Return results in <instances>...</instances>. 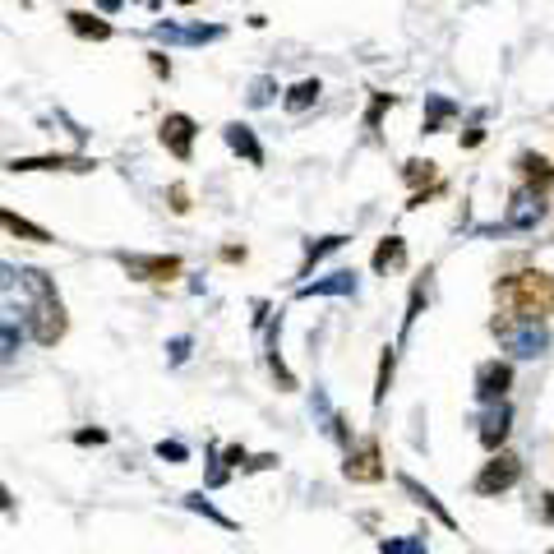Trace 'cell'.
<instances>
[{
	"label": "cell",
	"instance_id": "cell-7",
	"mask_svg": "<svg viewBox=\"0 0 554 554\" xmlns=\"http://www.w3.org/2000/svg\"><path fill=\"white\" fill-rule=\"evenodd\" d=\"M115 259H121V268L134 277V282H157V287H162V282H176V277L185 272V263H180V254H115Z\"/></svg>",
	"mask_w": 554,
	"mask_h": 554
},
{
	"label": "cell",
	"instance_id": "cell-27",
	"mask_svg": "<svg viewBox=\"0 0 554 554\" xmlns=\"http://www.w3.org/2000/svg\"><path fill=\"white\" fill-rule=\"evenodd\" d=\"M272 97H277V78H272V74H259L254 84H250V93H245L250 106H268Z\"/></svg>",
	"mask_w": 554,
	"mask_h": 554
},
{
	"label": "cell",
	"instance_id": "cell-26",
	"mask_svg": "<svg viewBox=\"0 0 554 554\" xmlns=\"http://www.w3.org/2000/svg\"><path fill=\"white\" fill-rule=\"evenodd\" d=\"M185 508H189V512H199V518H208V522H217V527H226V531H235V522L226 518V512H217L204 494H185Z\"/></svg>",
	"mask_w": 554,
	"mask_h": 554
},
{
	"label": "cell",
	"instance_id": "cell-13",
	"mask_svg": "<svg viewBox=\"0 0 554 554\" xmlns=\"http://www.w3.org/2000/svg\"><path fill=\"white\" fill-rule=\"evenodd\" d=\"M512 167H518V185H531V189H540V194L554 189V167H549V157L522 148L518 157H512Z\"/></svg>",
	"mask_w": 554,
	"mask_h": 554
},
{
	"label": "cell",
	"instance_id": "cell-32",
	"mask_svg": "<svg viewBox=\"0 0 554 554\" xmlns=\"http://www.w3.org/2000/svg\"><path fill=\"white\" fill-rule=\"evenodd\" d=\"M392 102H398L392 93H374V106L365 111V125H370V130H379V115H383V106H392Z\"/></svg>",
	"mask_w": 554,
	"mask_h": 554
},
{
	"label": "cell",
	"instance_id": "cell-6",
	"mask_svg": "<svg viewBox=\"0 0 554 554\" xmlns=\"http://www.w3.org/2000/svg\"><path fill=\"white\" fill-rule=\"evenodd\" d=\"M342 476H346L351 485H379V481H383V453H379V439H374V434L346 448Z\"/></svg>",
	"mask_w": 554,
	"mask_h": 554
},
{
	"label": "cell",
	"instance_id": "cell-1",
	"mask_svg": "<svg viewBox=\"0 0 554 554\" xmlns=\"http://www.w3.org/2000/svg\"><path fill=\"white\" fill-rule=\"evenodd\" d=\"M494 300L503 309H518V314H536V319H549L554 314V277L540 268H522V272H508L494 282Z\"/></svg>",
	"mask_w": 554,
	"mask_h": 554
},
{
	"label": "cell",
	"instance_id": "cell-8",
	"mask_svg": "<svg viewBox=\"0 0 554 554\" xmlns=\"http://www.w3.org/2000/svg\"><path fill=\"white\" fill-rule=\"evenodd\" d=\"M194 134H199V125H194V115H185V111H167L162 125H157V139H162V148L176 162H189L194 157Z\"/></svg>",
	"mask_w": 554,
	"mask_h": 554
},
{
	"label": "cell",
	"instance_id": "cell-31",
	"mask_svg": "<svg viewBox=\"0 0 554 554\" xmlns=\"http://www.w3.org/2000/svg\"><path fill=\"white\" fill-rule=\"evenodd\" d=\"M157 457H162V462H189V448L180 444V439H162V444H157Z\"/></svg>",
	"mask_w": 554,
	"mask_h": 554
},
{
	"label": "cell",
	"instance_id": "cell-36",
	"mask_svg": "<svg viewBox=\"0 0 554 554\" xmlns=\"http://www.w3.org/2000/svg\"><path fill=\"white\" fill-rule=\"evenodd\" d=\"M481 139H485L481 121H471V125H466V134H462V148H481Z\"/></svg>",
	"mask_w": 554,
	"mask_h": 554
},
{
	"label": "cell",
	"instance_id": "cell-38",
	"mask_svg": "<svg viewBox=\"0 0 554 554\" xmlns=\"http://www.w3.org/2000/svg\"><path fill=\"white\" fill-rule=\"evenodd\" d=\"M222 263H245V245H222Z\"/></svg>",
	"mask_w": 554,
	"mask_h": 554
},
{
	"label": "cell",
	"instance_id": "cell-16",
	"mask_svg": "<svg viewBox=\"0 0 554 554\" xmlns=\"http://www.w3.org/2000/svg\"><path fill=\"white\" fill-rule=\"evenodd\" d=\"M398 485H402V494H411V503H420L425 512H434V522H444L448 531H457V518H453V512L439 503V499H434V490H425L416 476H407V471H402V476H398Z\"/></svg>",
	"mask_w": 554,
	"mask_h": 554
},
{
	"label": "cell",
	"instance_id": "cell-22",
	"mask_svg": "<svg viewBox=\"0 0 554 554\" xmlns=\"http://www.w3.org/2000/svg\"><path fill=\"white\" fill-rule=\"evenodd\" d=\"M319 93H324V84H319V78H300V84H291L287 88V111H309L314 102H319Z\"/></svg>",
	"mask_w": 554,
	"mask_h": 554
},
{
	"label": "cell",
	"instance_id": "cell-39",
	"mask_svg": "<svg viewBox=\"0 0 554 554\" xmlns=\"http://www.w3.org/2000/svg\"><path fill=\"white\" fill-rule=\"evenodd\" d=\"M268 466H277V457H272V453H259V457H250L245 471H268Z\"/></svg>",
	"mask_w": 554,
	"mask_h": 554
},
{
	"label": "cell",
	"instance_id": "cell-5",
	"mask_svg": "<svg viewBox=\"0 0 554 554\" xmlns=\"http://www.w3.org/2000/svg\"><path fill=\"white\" fill-rule=\"evenodd\" d=\"M518 481H522V457L503 448V453H490V462L476 471V481H471V490H476L481 499H499V494H508Z\"/></svg>",
	"mask_w": 554,
	"mask_h": 554
},
{
	"label": "cell",
	"instance_id": "cell-43",
	"mask_svg": "<svg viewBox=\"0 0 554 554\" xmlns=\"http://www.w3.org/2000/svg\"><path fill=\"white\" fill-rule=\"evenodd\" d=\"M402 549H407V540H383L379 545V554H402Z\"/></svg>",
	"mask_w": 554,
	"mask_h": 554
},
{
	"label": "cell",
	"instance_id": "cell-33",
	"mask_svg": "<svg viewBox=\"0 0 554 554\" xmlns=\"http://www.w3.org/2000/svg\"><path fill=\"white\" fill-rule=\"evenodd\" d=\"M74 444L78 448H97V444H106V429H74Z\"/></svg>",
	"mask_w": 554,
	"mask_h": 554
},
{
	"label": "cell",
	"instance_id": "cell-12",
	"mask_svg": "<svg viewBox=\"0 0 554 554\" xmlns=\"http://www.w3.org/2000/svg\"><path fill=\"white\" fill-rule=\"evenodd\" d=\"M512 434V407L508 402H494L485 416H481V425H476V439H481V448L485 453H503V439Z\"/></svg>",
	"mask_w": 554,
	"mask_h": 554
},
{
	"label": "cell",
	"instance_id": "cell-24",
	"mask_svg": "<svg viewBox=\"0 0 554 554\" xmlns=\"http://www.w3.org/2000/svg\"><path fill=\"white\" fill-rule=\"evenodd\" d=\"M392 370H398V351L383 346V355H379V379H374V407H383V398H388V388H392Z\"/></svg>",
	"mask_w": 554,
	"mask_h": 554
},
{
	"label": "cell",
	"instance_id": "cell-29",
	"mask_svg": "<svg viewBox=\"0 0 554 554\" xmlns=\"http://www.w3.org/2000/svg\"><path fill=\"white\" fill-rule=\"evenodd\" d=\"M420 305H425V282H416V287H411V300H407V314H402V337L411 333V324H416Z\"/></svg>",
	"mask_w": 554,
	"mask_h": 554
},
{
	"label": "cell",
	"instance_id": "cell-28",
	"mask_svg": "<svg viewBox=\"0 0 554 554\" xmlns=\"http://www.w3.org/2000/svg\"><path fill=\"white\" fill-rule=\"evenodd\" d=\"M19 277H23V287H28L32 296H56V282H51L42 268H19Z\"/></svg>",
	"mask_w": 554,
	"mask_h": 554
},
{
	"label": "cell",
	"instance_id": "cell-11",
	"mask_svg": "<svg viewBox=\"0 0 554 554\" xmlns=\"http://www.w3.org/2000/svg\"><path fill=\"white\" fill-rule=\"evenodd\" d=\"M10 171H97V162L84 152H47V157H14Z\"/></svg>",
	"mask_w": 554,
	"mask_h": 554
},
{
	"label": "cell",
	"instance_id": "cell-35",
	"mask_svg": "<svg viewBox=\"0 0 554 554\" xmlns=\"http://www.w3.org/2000/svg\"><path fill=\"white\" fill-rule=\"evenodd\" d=\"M167 351H171V365H185L189 361V337H171Z\"/></svg>",
	"mask_w": 554,
	"mask_h": 554
},
{
	"label": "cell",
	"instance_id": "cell-3",
	"mask_svg": "<svg viewBox=\"0 0 554 554\" xmlns=\"http://www.w3.org/2000/svg\"><path fill=\"white\" fill-rule=\"evenodd\" d=\"M549 204L545 194L531 189V185H512L508 189V208H503V222L499 226H485V235H512V231H536L545 222Z\"/></svg>",
	"mask_w": 554,
	"mask_h": 554
},
{
	"label": "cell",
	"instance_id": "cell-37",
	"mask_svg": "<svg viewBox=\"0 0 554 554\" xmlns=\"http://www.w3.org/2000/svg\"><path fill=\"white\" fill-rule=\"evenodd\" d=\"M19 351V333H14V319H5V361H14Z\"/></svg>",
	"mask_w": 554,
	"mask_h": 554
},
{
	"label": "cell",
	"instance_id": "cell-9",
	"mask_svg": "<svg viewBox=\"0 0 554 554\" xmlns=\"http://www.w3.org/2000/svg\"><path fill=\"white\" fill-rule=\"evenodd\" d=\"M152 37H157V42H171V47H204V42H222L226 28L222 23H189V28H180V23H152Z\"/></svg>",
	"mask_w": 554,
	"mask_h": 554
},
{
	"label": "cell",
	"instance_id": "cell-2",
	"mask_svg": "<svg viewBox=\"0 0 554 554\" xmlns=\"http://www.w3.org/2000/svg\"><path fill=\"white\" fill-rule=\"evenodd\" d=\"M490 333L503 342L508 355L518 361H536V355L549 351V324L536 319V314H518V309H499L490 319Z\"/></svg>",
	"mask_w": 554,
	"mask_h": 554
},
{
	"label": "cell",
	"instance_id": "cell-34",
	"mask_svg": "<svg viewBox=\"0 0 554 554\" xmlns=\"http://www.w3.org/2000/svg\"><path fill=\"white\" fill-rule=\"evenodd\" d=\"M148 69H152L157 78H171V60H167L162 51H148Z\"/></svg>",
	"mask_w": 554,
	"mask_h": 554
},
{
	"label": "cell",
	"instance_id": "cell-17",
	"mask_svg": "<svg viewBox=\"0 0 554 554\" xmlns=\"http://www.w3.org/2000/svg\"><path fill=\"white\" fill-rule=\"evenodd\" d=\"M65 23L74 37H84V42H106L111 37V23L102 14H88V10H65Z\"/></svg>",
	"mask_w": 554,
	"mask_h": 554
},
{
	"label": "cell",
	"instance_id": "cell-19",
	"mask_svg": "<svg viewBox=\"0 0 554 554\" xmlns=\"http://www.w3.org/2000/svg\"><path fill=\"white\" fill-rule=\"evenodd\" d=\"M402 263H407V241L402 235H383V241L374 245V254H370V268L388 272V268H402Z\"/></svg>",
	"mask_w": 554,
	"mask_h": 554
},
{
	"label": "cell",
	"instance_id": "cell-40",
	"mask_svg": "<svg viewBox=\"0 0 554 554\" xmlns=\"http://www.w3.org/2000/svg\"><path fill=\"white\" fill-rule=\"evenodd\" d=\"M540 499H545V503H540V518H545V522L554 527V490H545Z\"/></svg>",
	"mask_w": 554,
	"mask_h": 554
},
{
	"label": "cell",
	"instance_id": "cell-20",
	"mask_svg": "<svg viewBox=\"0 0 554 554\" xmlns=\"http://www.w3.org/2000/svg\"><path fill=\"white\" fill-rule=\"evenodd\" d=\"M277 337H282V314H277V324H272V333H268V370H272V379H277V388H282V392H296V374L282 365Z\"/></svg>",
	"mask_w": 554,
	"mask_h": 554
},
{
	"label": "cell",
	"instance_id": "cell-25",
	"mask_svg": "<svg viewBox=\"0 0 554 554\" xmlns=\"http://www.w3.org/2000/svg\"><path fill=\"white\" fill-rule=\"evenodd\" d=\"M434 176H439V167H434L429 157H411V162H402V180L407 185H429Z\"/></svg>",
	"mask_w": 554,
	"mask_h": 554
},
{
	"label": "cell",
	"instance_id": "cell-41",
	"mask_svg": "<svg viewBox=\"0 0 554 554\" xmlns=\"http://www.w3.org/2000/svg\"><path fill=\"white\" fill-rule=\"evenodd\" d=\"M93 5H97L102 14H121V10H125V0H93Z\"/></svg>",
	"mask_w": 554,
	"mask_h": 554
},
{
	"label": "cell",
	"instance_id": "cell-42",
	"mask_svg": "<svg viewBox=\"0 0 554 554\" xmlns=\"http://www.w3.org/2000/svg\"><path fill=\"white\" fill-rule=\"evenodd\" d=\"M402 554H429V549H425L420 536H407V549H402Z\"/></svg>",
	"mask_w": 554,
	"mask_h": 554
},
{
	"label": "cell",
	"instance_id": "cell-44",
	"mask_svg": "<svg viewBox=\"0 0 554 554\" xmlns=\"http://www.w3.org/2000/svg\"><path fill=\"white\" fill-rule=\"evenodd\" d=\"M549 241H554V231H549Z\"/></svg>",
	"mask_w": 554,
	"mask_h": 554
},
{
	"label": "cell",
	"instance_id": "cell-10",
	"mask_svg": "<svg viewBox=\"0 0 554 554\" xmlns=\"http://www.w3.org/2000/svg\"><path fill=\"white\" fill-rule=\"evenodd\" d=\"M508 388H512V365L508 361H481L476 365V402H485V407L508 402Z\"/></svg>",
	"mask_w": 554,
	"mask_h": 554
},
{
	"label": "cell",
	"instance_id": "cell-14",
	"mask_svg": "<svg viewBox=\"0 0 554 554\" xmlns=\"http://www.w3.org/2000/svg\"><path fill=\"white\" fill-rule=\"evenodd\" d=\"M296 296L300 300H309V296H355V272L351 268H337L328 277H314V282H300L296 287Z\"/></svg>",
	"mask_w": 554,
	"mask_h": 554
},
{
	"label": "cell",
	"instance_id": "cell-23",
	"mask_svg": "<svg viewBox=\"0 0 554 554\" xmlns=\"http://www.w3.org/2000/svg\"><path fill=\"white\" fill-rule=\"evenodd\" d=\"M342 245H346V235H319V241H309V245H305V259H300V272H296V277H309V268H314V263H319L324 254H333V250H342Z\"/></svg>",
	"mask_w": 554,
	"mask_h": 554
},
{
	"label": "cell",
	"instance_id": "cell-30",
	"mask_svg": "<svg viewBox=\"0 0 554 554\" xmlns=\"http://www.w3.org/2000/svg\"><path fill=\"white\" fill-rule=\"evenodd\" d=\"M167 204H171V213H176V217H185V213H189V185H185V180H176V185L167 189Z\"/></svg>",
	"mask_w": 554,
	"mask_h": 554
},
{
	"label": "cell",
	"instance_id": "cell-18",
	"mask_svg": "<svg viewBox=\"0 0 554 554\" xmlns=\"http://www.w3.org/2000/svg\"><path fill=\"white\" fill-rule=\"evenodd\" d=\"M457 115V102H448L444 93H425V121H420V134H439L448 121Z\"/></svg>",
	"mask_w": 554,
	"mask_h": 554
},
{
	"label": "cell",
	"instance_id": "cell-4",
	"mask_svg": "<svg viewBox=\"0 0 554 554\" xmlns=\"http://www.w3.org/2000/svg\"><path fill=\"white\" fill-rule=\"evenodd\" d=\"M28 333L37 346H56L69 333V314L60 305V296H32L28 305Z\"/></svg>",
	"mask_w": 554,
	"mask_h": 554
},
{
	"label": "cell",
	"instance_id": "cell-21",
	"mask_svg": "<svg viewBox=\"0 0 554 554\" xmlns=\"http://www.w3.org/2000/svg\"><path fill=\"white\" fill-rule=\"evenodd\" d=\"M0 222H5V231H10V235H23V241H32V245H51V241H56L51 231H42V226H37V222L19 217L14 208H5V213H0Z\"/></svg>",
	"mask_w": 554,
	"mask_h": 554
},
{
	"label": "cell",
	"instance_id": "cell-15",
	"mask_svg": "<svg viewBox=\"0 0 554 554\" xmlns=\"http://www.w3.org/2000/svg\"><path fill=\"white\" fill-rule=\"evenodd\" d=\"M222 139H226V148H231L235 157H245L250 167H263V143L254 139V130H250V125L231 121V125H222Z\"/></svg>",
	"mask_w": 554,
	"mask_h": 554
}]
</instances>
